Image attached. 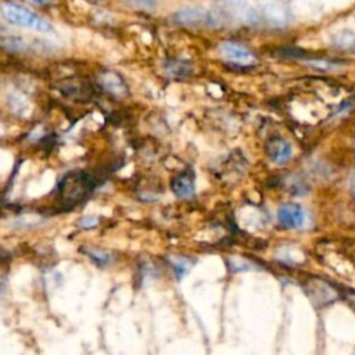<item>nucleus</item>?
I'll return each instance as SVG.
<instances>
[{
  "label": "nucleus",
  "instance_id": "1",
  "mask_svg": "<svg viewBox=\"0 0 355 355\" xmlns=\"http://www.w3.org/2000/svg\"><path fill=\"white\" fill-rule=\"evenodd\" d=\"M212 28L229 26L257 27L260 24L258 13L246 0H216L210 10Z\"/></svg>",
  "mask_w": 355,
  "mask_h": 355
},
{
  "label": "nucleus",
  "instance_id": "2",
  "mask_svg": "<svg viewBox=\"0 0 355 355\" xmlns=\"http://www.w3.org/2000/svg\"><path fill=\"white\" fill-rule=\"evenodd\" d=\"M0 13H2L3 19L12 26L27 28L42 34H48L53 31V27L48 20H45L39 14L34 13L32 10L21 5L6 2L2 5V8H0Z\"/></svg>",
  "mask_w": 355,
  "mask_h": 355
},
{
  "label": "nucleus",
  "instance_id": "3",
  "mask_svg": "<svg viewBox=\"0 0 355 355\" xmlns=\"http://www.w3.org/2000/svg\"><path fill=\"white\" fill-rule=\"evenodd\" d=\"M263 17L274 28H286L292 20V8L287 0H263Z\"/></svg>",
  "mask_w": 355,
  "mask_h": 355
},
{
  "label": "nucleus",
  "instance_id": "4",
  "mask_svg": "<svg viewBox=\"0 0 355 355\" xmlns=\"http://www.w3.org/2000/svg\"><path fill=\"white\" fill-rule=\"evenodd\" d=\"M219 53L227 63L241 67H250L257 61L256 54L247 46L234 41H226L221 43Z\"/></svg>",
  "mask_w": 355,
  "mask_h": 355
},
{
  "label": "nucleus",
  "instance_id": "5",
  "mask_svg": "<svg viewBox=\"0 0 355 355\" xmlns=\"http://www.w3.org/2000/svg\"><path fill=\"white\" fill-rule=\"evenodd\" d=\"M174 21L181 27L212 28L210 10H204L203 8H199V6H190L179 10L174 16Z\"/></svg>",
  "mask_w": 355,
  "mask_h": 355
},
{
  "label": "nucleus",
  "instance_id": "6",
  "mask_svg": "<svg viewBox=\"0 0 355 355\" xmlns=\"http://www.w3.org/2000/svg\"><path fill=\"white\" fill-rule=\"evenodd\" d=\"M307 219L305 211L296 203H287L281 205L278 211V221L287 229H300L304 226Z\"/></svg>",
  "mask_w": 355,
  "mask_h": 355
},
{
  "label": "nucleus",
  "instance_id": "7",
  "mask_svg": "<svg viewBox=\"0 0 355 355\" xmlns=\"http://www.w3.org/2000/svg\"><path fill=\"white\" fill-rule=\"evenodd\" d=\"M267 153L272 163L286 164L292 159V146L282 138H272L267 145Z\"/></svg>",
  "mask_w": 355,
  "mask_h": 355
},
{
  "label": "nucleus",
  "instance_id": "8",
  "mask_svg": "<svg viewBox=\"0 0 355 355\" xmlns=\"http://www.w3.org/2000/svg\"><path fill=\"white\" fill-rule=\"evenodd\" d=\"M171 189L179 199H189L194 194V179L192 174L183 172L171 181Z\"/></svg>",
  "mask_w": 355,
  "mask_h": 355
},
{
  "label": "nucleus",
  "instance_id": "9",
  "mask_svg": "<svg viewBox=\"0 0 355 355\" xmlns=\"http://www.w3.org/2000/svg\"><path fill=\"white\" fill-rule=\"evenodd\" d=\"M333 45L336 48L344 49V50L355 49V32H352V31H343V32L337 34L333 38Z\"/></svg>",
  "mask_w": 355,
  "mask_h": 355
},
{
  "label": "nucleus",
  "instance_id": "10",
  "mask_svg": "<svg viewBox=\"0 0 355 355\" xmlns=\"http://www.w3.org/2000/svg\"><path fill=\"white\" fill-rule=\"evenodd\" d=\"M104 86L110 92L116 93V94H123L127 90V86L123 82V79L118 75H114V74H108L107 77H104Z\"/></svg>",
  "mask_w": 355,
  "mask_h": 355
},
{
  "label": "nucleus",
  "instance_id": "11",
  "mask_svg": "<svg viewBox=\"0 0 355 355\" xmlns=\"http://www.w3.org/2000/svg\"><path fill=\"white\" fill-rule=\"evenodd\" d=\"M124 3L139 12H153L157 8V0H124Z\"/></svg>",
  "mask_w": 355,
  "mask_h": 355
},
{
  "label": "nucleus",
  "instance_id": "12",
  "mask_svg": "<svg viewBox=\"0 0 355 355\" xmlns=\"http://www.w3.org/2000/svg\"><path fill=\"white\" fill-rule=\"evenodd\" d=\"M307 64L311 65L312 68L322 70V71H332L341 67V63L333 61V60H325V59H312V60H308Z\"/></svg>",
  "mask_w": 355,
  "mask_h": 355
},
{
  "label": "nucleus",
  "instance_id": "13",
  "mask_svg": "<svg viewBox=\"0 0 355 355\" xmlns=\"http://www.w3.org/2000/svg\"><path fill=\"white\" fill-rule=\"evenodd\" d=\"M170 72L172 75H178V77H185L189 74L190 71V65L186 63V61H182V60H178V61H172L171 63V67H168Z\"/></svg>",
  "mask_w": 355,
  "mask_h": 355
},
{
  "label": "nucleus",
  "instance_id": "14",
  "mask_svg": "<svg viewBox=\"0 0 355 355\" xmlns=\"http://www.w3.org/2000/svg\"><path fill=\"white\" fill-rule=\"evenodd\" d=\"M88 256L99 265V267H103V265H107L110 263V256L103 253V252H97V250H88Z\"/></svg>",
  "mask_w": 355,
  "mask_h": 355
},
{
  "label": "nucleus",
  "instance_id": "15",
  "mask_svg": "<svg viewBox=\"0 0 355 355\" xmlns=\"http://www.w3.org/2000/svg\"><path fill=\"white\" fill-rule=\"evenodd\" d=\"M78 223H79L81 227L90 229V227H94L97 225V218H94V216H85V218H81Z\"/></svg>",
  "mask_w": 355,
  "mask_h": 355
},
{
  "label": "nucleus",
  "instance_id": "16",
  "mask_svg": "<svg viewBox=\"0 0 355 355\" xmlns=\"http://www.w3.org/2000/svg\"><path fill=\"white\" fill-rule=\"evenodd\" d=\"M30 2H32V3H38V5H41V3H49L50 0H30Z\"/></svg>",
  "mask_w": 355,
  "mask_h": 355
},
{
  "label": "nucleus",
  "instance_id": "17",
  "mask_svg": "<svg viewBox=\"0 0 355 355\" xmlns=\"http://www.w3.org/2000/svg\"><path fill=\"white\" fill-rule=\"evenodd\" d=\"M351 190H352V193L355 194V178L351 181Z\"/></svg>",
  "mask_w": 355,
  "mask_h": 355
}]
</instances>
